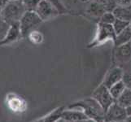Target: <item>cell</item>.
Wrapping results in <instances>:
<instances>
[{"instance_id":"cell-1","label":"cell","mask_w":131,"mask_h":122,"mask_svg":"<svg viewBox=\"0 0 131 122\" xmlns=\"http://www.w3.org/2000/svg\"><path fill=\"white\" fill-rule=\"evenodd\" d=\"M69 108L82 110L88 118L95 120L96 122H104L105 120V111L92 97L76 102L71 104Z\"/></svg>"},{"instance_id":"cell-2","label":"cell","mask_w":131,"mask_h":122,"mask_svg":"<svg viewBox=\"0 0 131 122\" xmlns=\"http://www.w3.org/2000/svg\"><path fill=\"white\" fill-rule=\"evenodd\" d=\"M25 12L21 0H12L7 3L0 12V15L9 25H12L19 23Z\"/></svg>"},{"instance_id":"cell-3","label":"cell","mask_w":131,"mask_h":122,"mask_svg":"<svg viewBox=\"0 0 131 122\" xmlns=\"http://www.w3.org/2000/svg\"><path fill=\"white\" fill-rule=\"evenodd\" d=\"M116 35V34L112 25H107L99 22L97 25V29L94 37L91 42L88 44L87 47L93 48L95 47L101 46V45L107 42H110V41L114 42Z\"/></svg>"},{"instance_id":"cell-4","label":"cell","mask_w":131,"mask_h":122,"mask_svg":"<svg viewBox=\"0 0 131 122\" xmlns=\"http://www.w3.org/2000/svg\"><path fill=\"white\" fill-rule=\"evenodd\" d=\"M41 18L35 12H25L19 22L20 32L23 38H27V35L42 23Z\"/></svg>"},{"instance_id":"cell-5","label":"cell","mask_w":131,"mask_h":122,"mask_svg":"<svg viewBox=\"0 0 131 122\" xmlns=\"http://www.w3.org/2000/svg\"><path fill=\"white\" fill-rule=\"evenodd\" d=\"M35 12L43 22L55 19L60 13V10L51 0H41Z\"/></svg>"},{"instance_id":"cell-6","label":"cell","mask_w":131,"mask_h":122,"mask_svg":"<svg viewBox=\"0 0 131 122\" xmlns=\"http://www.w3.org/2000/svg\"><path fill=\"white\" fill-rule=\"evenodd\" d=\"M91 97L99 103V105L103 107L105 112L112 104L116 102V99L111 94L109 89L106 87L103 83L94 89Z\"/></svg>"},{"instance_id":"cell-7","label":"cell","mask_w":131,"mask_h":122,"mask_svg":"<svg viewBox=\"0 0 131 122\" xmlns=\"http://www.w3.org/2000/svg\"><path fill=\"white\" fill-rule=\"evenodd\" d=\"M127 117L126 108L115 102L106 111L104 121H125Z\"/></svg>"},{"instance_id":"cell-8","label":"cell","mask_w":131,"mask_h":122,"mask_svg":"<svg viewBox=\"0 0 131 122\" xmlns=\"http://www.w3.org/2000/svg\"><path fill=\"white\" fill-rule=\"evenodd\" d=\"M124 76V70L120 66H115L107 72V73L103 80V84L109 89L112 85L119 81H122Z\"/></svg>"},{"instance_id":"cell-9","label":"cell","mask_w":131,"mask_h":122,"mask_svg":"<svg viewBox=\"0 0 131 122\" xmlns=\"http://www.w3.org/2000/svg\"><path fill=\"white\" fill-rule=\"evenodd\" d=\"M22 34L20 32L19 23L10 25L7 33L5 37L0 41V47L3 46H10L16 42H17L20 38H22Z\"/></svg>"},{"instance_id":"cell-10","label":"cell","mask_w":131,"mask_h":122,"mask_svg":"<svg viewBox=\"0 0 131 122\" xmlns=\"http://www.w3.org/2000/svg\"><path fill=\"white\" fill-rule=\"evenodd\" d=\"M114 60L119 65L127 64L131 60V44L129 42L115 47Z\"/></svg>"},{"instance_id":"cell-11","label":"cell","mask_w":131,"mask_h":122,"mask_svg":"<svg viewBox=\"0 0 131 122\" xmlns=\"http://www.w3.org/2000/svg\"><path fill=\"white\" fill-rule=\"evenodd\" d=\"M61 117L64 119L67 122L78 121L85 119H88L87 116L84 113V112L76 108H68L64 109L62 112Z\"/></svg>"},{"instance_id":"cell-12","label":"cell","mask_w":131,"mask_h":122,"mask_svg":"<svg viewBox=\"0 0 131 122\" xmlns=\"http://www.w3.org/2000/svg\"><path fill=\"white\" fill-rule=\"evenodd\" d=\"M85 12L90 16L100 18L106 12V9L103 3L94 0V1H91L89 3Z\"/></svg>"},{"instance_id":"cell-13","label":"cell","mask_w":131,"mask_h":122,"mask_svg":"<svg viewBox=\"0 0 131 122\" xmlns=\"http://www.w3.org/2000/svg\"><path fill=\"white\" fill-rule=\"evenodd\" d=\"M112 12H113L116 19L122 20L128 22L131 21V7L116 6L113 9Z\"/></svg>"},{"instance_id":"cell-14","label":"cell","mask_w":131,"mask_h":122,"mask_svg":"<svg viewBox=\"0 0 131 122\" xmlns=\"http://www.w3.org/2000/svg\"><path fill=\"white\" fill-rule=\"evenodd\" d=\"M131 40V30L129 27L126 28L123 31H121V33L116 35V38L114 40V46L119 47L121 45H124L126 43H129Z\"/></svg>"},{"instance_id":"cell-15","label":"cell","mask_w":131,"mask_h":122,"mask_svg":"<svg viewBox=\"0 0 131 122\" xmlns=\"http://www.w3.org/2000/svg\"><path fill=\"white\" fill-rule=\"evenodd\" d=\"M27 38L31 44L34 46H40L44 42V35L38 29H34L27 35Z\"/></svg>"},{"instance_id":"cell-16","label":"cell","mask_w":131,"mask_h":122,"mask_svg":"<svg viewBox=\"0 0 131 122\" xmlns=\"http://www.w3.org/2000/svg\"><path fill=\"white\" fill-rule=\"evenodd\" d=\"M64 107H58L56 110H54L52 112H51L50 114H48L47 116H44L43 118L40 119L35 122H55L61 117L62 112L64 111Z\"/></svg>"},{"instance_id":"cell-17","label":"cell","mask_w":131,"mask_h":122,"mask_svg":"<svg viewBox=\"0 0 131 122\" xmlns=\"http://www.w3.org/2000/svg\"><path fill=\"white\" fill-rule=\"evenodd\" d=\"M125 89H126V85H125L124 81H121L119 82H117L116 84L113 85L112 87H110L109 90L112 97H113L116 101V99H118L120 98V96L123 94Z\"/></svg>"},{"instance_id":"cell-18","label":"cell","mask_w":131,"mask_h":122,"mask_svg":"<svg viewBox=\"0 0 131 122\" xmlns=\"http://www.w3.org/2000/svg\"><path fill=\"white\" fill-rule=\"evenodd\" d=\"M116 103L125 108L131 106V89L126 88L123 94L116 99Z\"/></svg>"},{"instance_id":"cell-19","label":"cell","mask_w":131,"mask_h":122,"mask_svg":"<svg viewBox=\"0 0 131 122\" xmlns=\"http://www.w3.org/2000/svg\"><path fill=\"white\" fill-rule=\"evenodd\" d=\"M7 103L9 107L12 108V110L13 111H18L21 109V98H20V97L16 96L14 94H10L8 95L7 98Z\"/></svg>"},{"instance_id":"cell-20","label":"cell","mask_w":131,"mask_h":122,"mask_svg":"<svg viewBox=\"0 0 131 122\" xmlns=\"http://www.w3.org/2000/svg\"><path fill=\"white\" fill-rule=\"evenodd\" d=\"M26 12H36L41 0H21Z\"/></svg>"},{"instance_id":"cell-21","label":"cell","mask_w":131,"mask_h":122,"mask_svg":"<svg viewBox=\"0 0 131 122\" xmlns=\"http://www.w3.org/2000/svg\"><path fill=\"white\" fill-rule=\"evenodd\" d=\"M129 25V22L128 21L116 19L115 22L113 23V25H112V27H113V29L115 31L116 34H118L121 31H123L126 28H128Z\"/></svg>"},{"instance_id":"cell-22","label":"cell","mask_w":131,"mask_h":122,"mask_svg":"<svg viewBox=\"0 0 131 122\" xmlns=\"http://www.w3.org/2000/svg\"><path fill=\"white\" fill-rule=\"evenodd\" d=\"M116 20V17L113 14L112 12H106L104 14H103L100 17V20L99 22L103 24H107V25H113V23Z\"/></svg>"},{"instance_id":"cell-23","label":"cell","mask_w":131,"mask_h":122,"mask_svg":"<svg viewBox=\"0 0 131 122\" xmlns=\"http://www.w3.org/2000/svg\"><path fill=\"white\" fill-rule=\"evenodd\" d=\"M9 28H10V25L4 20L3 18L0 15V41L3 39V38L6 36Z\"/></svg>"},{"instance_id":"cell-24","label":"cell","mask_w":131,"mask_h":122,"mask_svg":"<svg viewBox=\"0 0 131 122\" xmlns=\"http://www.w3.org/2000/svg\"><path fill=\"white\" fill-rule=\"evenodd\" d=\"M122 81H124L126 88L131 89V71L124 72V76Z\"/></svg>"},{"instance_id":"cell-25","label":"cell","mask_w":131,"mask_h":122,"mask_svg":"<svg viewBox=\"0 0 131 122\" xmlns=\"http://www.w3.org/2000/svg\"><path fill=\"white\" fill-rule=\"evenodd\" d=\"M82 0H61V2L64 3V6L67 7H73L77 4H78Z\"/></svg>"},{"instance_id":"cell-26","label":"cell","mask_w":131,"mask_h":122,"mask_svg":"<svg viewBox=\"0 0 131 122\" xmlns=\"http://www.w3.org/2000/svg\"><path fill=\"white\" fill-rule=\"evenodd\" d=\"M117 6L131 7V0H116Z\"/></svg>"},{"instance_id":"cell-27","label":"cell","mask_w":131,"mask_h":122,"mask_svg":"<svg viewBox=\"0 0 131 122\" xmlns=\"http://www.w3.org/2000/svg\"><path fill=\"white\" fill-rule=\"evenodd\" d=\"M9 2V0H0V12L7 5V3Z\"/></svg>"},{"instance_id":"cell-28","label":"cell","mask_w":131,"mask_h":122,"mask_svg":"<svg viewBox=\"0 0 131 122\" xmlns=\"http://www.w3.org/2000/svg\"><path fill=\"white\" fill-rule=\"evenodd\" d=\"M73 122H96L95 120H94L92 119H85V120H78V121H73Z\"/></svg>"},{"instance_id":"cell-29","label":"cell","mask_w":131,"mask_h":122,"mask_svg":"<svg viewBox=\"0 0 131 122\" xmlns=\"http://www.w3.org/2000/svg\"><path fill=\"white\" fill-rule=\"evenodd\" d=\"M126 111H127V114H128V116H131V106L126 108Z\"/></svg>"},{"instance_id":"cell-30","label":"cell","mask_w":131,"mask_h":122,"mask_svg":"<svg viewBox=\"0 0 131 122\" xmlns=\"http://www.w3.org/2000/svg\"><path fill=\"white\" fill-rule=\"evenodd\" d=\"M55 122H67V121H66L64 119H63L62 117H60V119H58V120H57L56 121H55Z\"/></svg>"},{"instance_id":"cell-31","label":"cell","mask_w":131,"mask_h":122,"mask_svg":"<svg viewBox=\"0 0 131 122\" xmlns=\"http://www.w3.org/2000/svg\"><path fill=\"white\" fill-rule=\"evenodd\" d=\"M125 122H131V116H128V117L125 120Z\"/></svg>"},{"instance_id":"cell-32","label":"cell","mask_w":131,"mask_h":122,"mask_svg":"<svg viewBox=\"0 0 131 122\" xmlns=\"http://www.w3.org/2000/svg\"><path fill=\"white\" fill-rule=\"evenodd\" d=\"M104 122H125V121H104Z\"/></svg>"},{"instance_id":"cell-33","label":"cell","mask_w":131,"mask_h":122,"mask_svg":"<svg viewBox=\"0 0 131 122\" xmlns=\"http://www.w3.org/2000/svg\"><path fill=\"white\" fill-rule=\"evenodd\" d=\"M129 29H130V30H131V21L129 22Z\"/></svg>"},{"instance_id":"cell-34","label":"cell","mask_w":131,"mask_h":122,"mask_svg":"<svg viewBox=\"0 0 131 122\" xmlns=\"http://www.w3.org/2000/svg\"><path fill=\"white\" fill-rule=\"evenodd\" d=\"M129 43H130V44H131V40H130V42H129Z\"/></svg>"},{"instance_id":"cell-35","label":"cell","mask_w":131,"mask_h":122,"mask_svg":"<svg viewBox=\"0 0 131 122\" xmlns=\"http://www.w3.org/2000/svg\"><path fill=\"white\" fill-rule=\"evenodd\" d=\"M9 1H12V0H9Z\"/></svg>"}]
</instances>
